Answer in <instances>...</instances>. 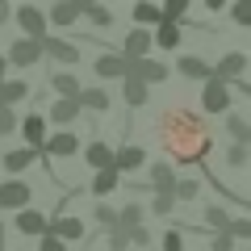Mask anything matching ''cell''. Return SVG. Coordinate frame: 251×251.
Returning <instances> with one entry per match:
<instances>
[{
    "label": "cell",
    "instance_id": "obj_20",
    "mask_svg": "<svg viewBox=\"0 0 251 251\" xmlns=\"http://www.w3.org/2000/svg\"><path fill=\"white\" fill-rule=\"evenodd\" d=\"M84 163H88L92 172L113 168V147H109V143H88V147H84Z\"/></svg>",
    "mask_w": 251,
    "mask_h": 251
},
{
    "label": "cell",
    "instance_id": "obj_43",
    "mask_svg": "<svg viewBox=\"0 0 251 251\" xmlns=\"http://www.w3.org/2000/svg\"><path fill=\"white\" fill-rule=\"evenodd\" d=\"M209 251H234V239H230L226 230H218L214 239H209Z\"/></svg>",
    "mask_w": 251,
    "mask_h": 251
},
{
    "label": "cell",
    "instance_id": "obj_27",
    "mask_svg": "<svg viewBox=\"0 0 251 251\" xmlns=\"http://www.w3.org/2000/svg\"><path fill=\"white\" fill-rule=\"evenodd\" d=\"M134 21H138V25H159V4H155V0H134Z\"/></svg>",
    "mask_w": 251,
    "mask_h": 251
},
{
    "label": "cell",
    "instance_id": "obj_46",
    "mask_svg": "<svg viewBox=\"0 0 251 251\" xmlns=\"http://www.w3.org/2000/svg\"><path fill=\"white\" fill-rule=\"evenodd\" d=\"M9 17H13V4H9V0H0V25H4Z\"/></svg>",
    "mask_w": 251,
    "mask_h": 251
},
{
    "label": "cell",
    "instance_id": "obj_15",
    "mask_svg": "<svg viewBox=\"0 0 251 251\" xmlns=\"http://www.w3.org/2000/svg\"><path fill=\"white\" fill-rule=\"evenodd\" d=\"M21 143H25V147H34V151L46 143V117H42V113L21 117Z\"/></svg>",
    "mask_w": 251,
    "mask_h": 251
},
{
    "label": "cell",
    "instance_id": "obj_16",
    "mask_svg": "<svg viewBox=\"0 0 251 251\" xmlns=\"http://www.w3.org/2000/svg\"><path fill=\"white\" fill-rule=\"evenodd\" d=\"M113 168H117V172H138V168H147V151H143V147H134V143H130V147H117V151H113Z\"/></svg>",
    "mask_w": 251,
    "mask_h": 251
},
{
    "label": "cell",
    "instance_id": "obj_29",
    "mask_svg": "<svg viewBox=\"0 0 251 251\" xmlns=\"http://www.w3.org/2000/svg\"><path fill=\"white\" fill-rule=\"evenodd\" d=\"M84 17H88V21H92V25H97V29L113 25V13L105 9V0H88V4H84Z\"/></svg>",
    "mask_w": 251,
    "mask_h": 251
},
{
    "label": "cell",
    "instance_id": "obj_45",
    "mask_svg": "<svg viewBox=\"0 0 251 251\" xmlns=\"http://www.w3.org/2000/svg\"><path fill=\"white\" fill-rule=\"evenodd\" d=\"M38 251H67V243H63V239H54V234H42Z\"/></svg>",
    "mask_w": 251,
    "mask_h": 251
},
{
    "label": "cell",
    "instance_id": "obj_18",
    "mask_svg": "<svg viewBox=\"0 0 251 251\" xmlns=\"http://www.w3.org/2000/svg\"><path fill=\"white\" fill-rule=\"evenodd\" d=\"M80 17H84V4H75V0H54L50 4V21L54 25H75Z\"/></svg>",
    "mask_w": 251,
    "mask_h": 251
},
{
    "label": "cell",
    "instance_id": "obj_38",
    "mask_svg": "<svg viewBox=\"0 0 251 251\" xmlns=\"http://www.w3.org/2000/svg\"><path fill=\"white\" fill-rule=\"evenodd\" d=\"M17 130V109H4L0 105V138H9Z\"/></svg>",
    "mask_w": 251,
    "mask_h": 251
},
{
    "label": "cell",
    "instance_id": "obj_23",
    "mask_svg": "<svg viewBox=\"0 0 251 251\" xmlns=\"http://www.w3.org/2000/svg\"><path fill=\"white\" fill-rule=\"evenodd\" d=\"M176 72L184 75V80H209V63H205V59H197V54H180Z\"/></svg>",
    "mask_w": 251,
    "mask_h": 251
},
{
    "label": "cell",
    "instance_id": "obj_48",
    "mask_svg": "<svg viewBox=\"0 0 251 251\" xmlns=\"http://www.w3.org/2000/svg\"><path fill=\"white\" fill-rule=\"evenodd\" d=\"M0 80H9V63H4V54H0Z\"/></svg>",
    "mask_w": 251,
    "mask_h": 251
},
{
    "label": "cell",
    "instance_id": "obj_49",
    "mask_svg": "<svg viewBox=\"0 0 251 251\" xmlns=\"http://www.w3.org/2000/svg\"><path fill=\"white\" fill-rule=\"evenodd\" d=\"M75 4H88V0H75Z\"/></svg>",
    "mask_w": 251,
    "mask_h": 251
},
{
    "label": "cell",
    "instance_id": "obj_32",
    "mask_svg": "<svg viewBox=\"0 0 251 251\" xmlns=\"http://www.w3.org/2000/svg\"><path fill=\"white\" fill-rule=\"evenodd\" d=\"M159 17L163 21H188V0H163Z\"/></svg>",
    "mask_w": 251,
    "mask_h": 251
},
{
    "label": "cell",
    "instance_id": "obj_22",
    "mask_svg": "<svg viewBox=\"0 0 251 251\" xmlns=\"http://www.w3.org/2000/svg\"><path fill=\"white\" fill-rule=\"evenodd\" d=\"M80 113H84L80 100H72V97H59V100L50 105V122H59V126H72Z\"/></svg>",
    "mask_w": 251,
    "mask_h": 251
},
{
    "label": "cell",
    "instance_id": "obj_30",
    "mask_svg": "<svg viewBox=\"0 0 251 251\" xmlns=\"http://www.w3.org/2000/svg\"><path fill=\"white\" fill-rule=\"evenodd\" d=\"M143 214H147V209L143 205H126V209H117V230H134V226H143Z\"/></svg>",
    "mask_w": 251,
    "mask_h": 251
},
{
    "label": "cell",
    "instance_id": "obj_13",
    "mask_svg": "<svg viewBox=\"0 0 251 251\" xmlns=\"http://www.w3.org/2000/svg\"><path fill=\"white\" fill-rule=\"evenodd\" d=\"M151 42L159 46V50H176V46L184 42V21H159Z\"/></svg>",
    "mask_w": 251,
    "mask_h": 251
},
{
    "label": "cell",
    "instance_id": "obj_39",
    "mask_svg": "<svg viewBox=\"0 0 251 251\" xmlns=\"http://www.w3.org/2000/svg\"><path fill=\"white\" fill-rule=\"evenodd\" d=\"M226 234H230V239H251V222H247V218H230Z\"/></svg>",
    "mask_w": 251,
    "mask_h": 251
},
{
    "label": "cell",
    "instance_id": "obj_37",
    "mask_svg": "<svg viewBox=\"0 0 251 251\" xmlns=\"http://www.w3.org/2000/svg\"><path fill=\"white\" fill-rule=\"evenodd\" d=\"M172 209H176V197L172 193H155L151 197V214H172Z\"/></svg>",
    "mask_w": 251,
    "mask_h": 251
},
{
    "label": "cell",
    "instance_id": "obj_40",
    "mask_svg": "<svg viewBox=\"0 0 251 251\" xmlns=\"http://www.w3.org/2000/svg\"><path fill=\"white\" fill-rule=\"evenodd\" d=\"M159 243H163V251H184V234H180V230H176V226H172V230H168V234H163V239H159Z\"/></svg>",
    "mask_w": 251,
    "mask_h": 251
},
{
    "label": "cell",
    "instance_id": "obj_17",
    "mask_svg": "<svg viewBox=\"0 0 251 251\" xmlns=\"http://www.w3.org/2000/svg\"><path fill=\"white\" fill-rule=\"evenodd\" d=\"M92 72H97L100 80H126V59L117 50H109V54H100V59L92 63Z\"/></svg>",
    "mask_w": 251,
    "mask_h": 251
},
{
    "label": "cell",
    "instance_id": "obj_10",
    "mask_svg": "<svg viewBox=\"0 0 251 251\" xmlns=\"http://www.w3.org/2000/svg\"><path fill=\"white\" fill-rule=\"evenodd\" d=\"M17 29L25 38H46V13L38 4H21L17 9Z\"/></svg>",
    "mask_w": 251,
    "mask_h": 251
},
{
    "label": "cell",
    "instance_id": "obj_5",
    "mask_svg": "<svg viewBox=\"0 0 251 251\" xmlns=\"http://www.w3.org/2000/svg\"><path fill=\"white\" fill-rule=\"evenodd\" d=\"M29 201H34V188L25 184V180H4L0 184V209H29Z\"/></svg>",
    "mask_w": 251,
    "mask_h": 251
},
{
    "label": "cell",
    "instance_id": "obj_34",
    "mask_svg": "<svg viewBox=\"0 0 251 251\" xmlns=\"http://www.w3.org/2000/svg\"><path fill=\"white\" fill-rule=\"evenodd\" d=\"M197 193H201L197 180H176V184H172V197H176V201H193Z\"/></svg>",
    "mask_w": 251,
    "mask_h": 251
},
{
    "label": "cell",
    "instance_id": "obj_11",
    "mask_svg": "<svg viewBox=\"0 0 251 251\" xmlns=\"http://www.w3.org/2000/svg\"><path fill=\"white\" fill-rule=\"evenodd\" d=\"M122 59H147V54H151V29H130V34H126V42H122Z\"/></svg>",
    "mask_w": 251,
    "mask_h": 251
},
{
    "label": "cell",
    "instance_id": "obj_35",
    "mask_svg": "<svg viewBox=\"0 0 251 251\" xmlns=\"http://www.w3.org/2000/svg\"><path fill=\"white\" fill-rule=\"evenodd\" d=\"M230 17H234V25L247 29L251 25V0H234V4H230Z\"/></svg>",
    "mask_w": 251,
    "mask_h": 251
},
{
    "label": "cell",
    "instance_id": "obj_7",
    "mask_svg": "<svg viewBox=\"0 0 251 251\" xmlns=\"http://www.w3.org/2000/svg\"><path fill=\"white\" fill-rule=\"evenodd\" d=\"M243 72H247V54H243V50L222 54V59H218V67H209V75H214V80H222V84H239Z\"/></svg>",
    "mask_w": 251,
    "mask_h": 251
},
{
    "label": "cell",
    "instance_id": "obj_33",
    "mask_svg": "<svg viewBox=\"0 0 251 251\" xmlns=\"http://www.w3.org/2000/svg\"><path fill=\"white\" fill-rule=\"evenodd\" d=\"M205 226L209 230H226V226H230V214H226L222 205H209L205 209Z\"/></svg>",
    "mask_w": 251,
    "mask_h": 251
},
{
    "label": "cell",
    "instance_id": "obj_21",
    "mask_svg": "<svg viewBox=\"0 0 251 251\" xmlns=\"http://www.w3.org/2000/svg\"><path fill=\"white\" fill-rule=\"evenodd\" d=\"M80 109H88V113H105L109 105H113V97H109L105 88H80Z\"/></svg>",
    "mask_w": 251,
    "mask_h": 251
},
{
    "label": "cell",
    "instance_id": "obj_3",
    "mask_svg": "<svg viewBox=\"0 0 251 251\" xmlns=\"http://www.w3.org/2000/svg\"><path fill=\"white\" fill-rule=\"evenodd\" d=\"M38 155H42V159H72V155H80V138H75L72 130H59V134H50L38 147Z\"/></svg>",
    "mask_w": 251,
    "mask_h": 251
},
{
    "label": "cell",
    "instance_id": "obj_12",
    "mask_svg": "<svg viewBox=\"0 0 251 251\" xmlns=\"http://www.w3.org/2000/svg\"><path fill=\"white\" fill-rule=\"evenodd\" d=\"M46 234H54L63 243H75V239H84V222L80 218H46Z\"/></svg>",
    "mask_w": 251,
    "mask_h": 251
},
{
    "label": "cell",
    "instance_id": "obj_8",
    "mask_svg": "<svg viewBox=\"0 0 251 251\" xmlns=\"http://www.w3.org/2000/svg\"><path fill=\"white\" fill-rule=\"evenodd\" d=\"M201 109H205V113H226V109H230V84H222V80L209 75L205 92H201Z\"/></svg>",
    "mask_w": 251,
    "mask_h": 251
},
{
    "label": "cell",
    "instance_id": "obj_25",
    "mask_svg": "<svg viewBox=\"0 0 251 251\" xmlns=\"http://www.w3.org/2000/svg\"><path fill=\"white\" fill-rule=\"evenodd\" d=\"M172 184H176L172 163H151V180H147V188H155V193H172Z\"/></svg>",
    "mask_w": 251,
    "mask_h": 251
},
{
    "label": "cell",
    "instance_id": "obj_2",
    "mask_svg": "<svg viewBox=\"0 0 251 251\" xmlns=\"http://www.w3.org/2000/svg\"><path fill=\"white\" fill-rule=\"evenodd\" d=\"M126 80H143V84H163L168 80V63L159 59H126Z\"/></svg>",
    "mask_w": 251,
    "mask_h": 251
},
{
    "label": "cell",
    "instance_id": "obj_44",
    "mask_svg": "<svg viewBox=\"0 0 251 251\" xmlns=\"http://www.w3.org/2000/svg\"><path fill=\"white\" fill-rule=\"evenodd\" d=\"M109 247H113V251H126V247H130V243H126V230L109 226Z\"/></svg>",
    "mask_w": 251,
    "mask_h": 251
},
{
    "label": "cell",
    "instance_id": "obj_42",
    "mask_svg": "<svg viewBox=\"0 0 251 251\" xmlns=\"http://www.w3.org/2000/svg\"><path fill=\"white\" fill-rule=\"evenodd\" d=\"M126 243H130V247H151V234H147L143 226H134V230H126Z\"/></svg>",
    "mask_w": 251,
    "mask_h": 251
},
{
    "label": "cell",
    "instance_id": "obj_9",
    "mask_svg": "<svg viewBox=\"0 0 251 251\" xmlns=\"http://www.w3.org/2000/svg\"><path fill=\"white\" fill-rule=\"evenodd\" d=\"M13 230L25 234V239H42L46 234V214L42 209H17L13 214Z\"/></svg>",
    "mask_w": 251,
    "mask_h": 251
},
{
    "label": "cell",
    "instance_id": "obj_47",
    "mask_svg": "<svg viewBox=\"0 0 251 251\" xmlns=\"http://www.w3.org/2000/svg\"><path fill=\"white\" fill-rule=\"evenodd\" d=\"M226 4H230V0H205V9H209V13H222Z\"/></svg>",
    "mask_w": 251,
    "mask_h": 251
},
{
    "label": "cell",
    "instance_id": "obj_14",
    "mask_svg": "<svg viewBox=\"0 0 251 251\" xmlns=\"http://www.w3.org/2000/svg\"><path fill=\"white\" fill-rule=\"evenodd\" d=\"M34 159H42V155H38L34 147H13V151H4V155H0V163H4V172H9V176L25 172L29 163H34Z\"/></svg>",
    "mask_w": 251,
    "mask_h": 251
},
{
    "label": "cell",
    "instance_id": "obj_1",
    "mask_svg": "<svg viewBox=\"0 0 251 251\" xmlns=\"http://www.w3.org/2000/svg\"><path fill=\"white\" fill-rule=\"evenodd\" d=\"M155 134H159L163 151H168L176 163H184V168L205 163L209 147H214V134H209L205 117L188 113V109H163L159 122H155Z\"/></svg>",
    "mask_w": 251,
    "mask_h": 251
},
{
    "label": "cell",
    "instance_id": "obj_24",
    "mask_svg": "<svg viewBox=\"0 0 251 251\" xmlns=\"http://www.w3.org/2000/svg\"><path fill=\"white\" fill-rule=\"evenodd\" d=\"M29 97V84L25 80H0V105L4 109H13L17 100H25Z\"/></svg>",
    "mask_w": 251,
    "mask_h": 251
},
{
    "label": "cell",
    "instance_id": "obj_26",
    "mask_svg": "<svg viewBox=\"0 0 251 251\" xmlns=\"http://www.w3.org/2000/svg\"><path fill=\"white\" fill-rule=\"evenodd\" d=\"M117 184H122V172H117V168H100L97 176H92V184H88V188L97 193V197H109Z\"/></svg>",
    "mask_w": 251,
    "mask_h": 251
},
{
    "label": "cell",
    "instance_id": "obj_41",
    "mask_svg": "<svg viewBox=\"0 0 251 251\" xmlns=\"http://www.w3.org/2000/svg\"><path fill=\"white\" fill-rule=\"evenodd\" d=\"M92 218H97L100 226H113V222H117V209H113V205H105V201H100V205L92 209Z\"/></svg>",
    "mask_w": 251,
    "mask_h": 251
},
{
    "label": "cell",
    "instance_id": "obj_36",
    "mask_svg": "<svg viewBox=\"0 0 251 251\" xmlns=\"http://www.w3.org/2000/svg\"><path fill=\"white\" fill-rule=\"evenodd\" d=\"M226 163H230V168H243V163H247V143H230L226 147Z\"/></svg>",
    "mask_w": 251,
    "mask_h": 251
},
{
    "label": "cell",
    "instance_id": "obj_19",
    "mask_svg": "<svg viewBox=\"0 0 251 251\" xmlns=\"http://www.w3.org/2000/svg\"><path fill=\"white\" fill-rule=\"evenodd\" d=\"M122 100L130 109H143L147 100H151V84H143V80H122Z\"/></svg>",
    "mask_w": 251,
    "mask_h": 251
},
{
    "label": "cell",
    "instance_id": "obj_31",
    "mask_svg": "<svg viewBox=\"0 0 251 251\" xmlns=\"http://www.w3.org/2000/svg\"><path fill=\"white\" fill-rule=\"evenodd\" d=\"M226 130H230V138H234V143H251V126H247V117L226 113Z\"/></svg>",
    "mask_w": 251,
    "mask_h": 251
},
{
    "label": "cell",
    "instance_id": "obj_6",
    "mask_svg": "<svg viewBox=\"0 0 251 251\" xmlns=\"http://www.w3.org/2000/svg\"><path fill=\"white\" fill-rule=\"evenodd\" d=\"M80 46L75 42H67V38H50L46 34L42 38V59H54V63H63V67H72V63H80Z\"/></svg>",
    "mask_w": 251,
    "mask_h": 251
},
{
    "label": "cell",
    "instance_id": "obj_4",
    "mask_svg": "<svg viewBox=\"0 0 251 251\" xmlns=\"http://www.w3.org/2000/svg\"><path fill=\"white\" fill-rule=\"evenodd\" d=\"M38 59H42V38H17L9 46V54H4L9 67H34Z\"/></svg>",
    "mask_w": 251,
    "mask_h": 251
},
{
    "label": "cell",
    "instance_id": "obj_28",
    "mask_svg": "<svg viewBox=\"0 0 251 251\" xmlns=\"http://www.w3.org/2000/svg\"><path fill=\"white\" fill-rule=\"evenodd\" d=\"M50 88L59 92V97H72V100H75V97H80V88H84V84L75 80L72 72H59V75H50Z\"/></svg>",
    "mask_w": 251,
    "mask_h": 251
}]
</instances>
